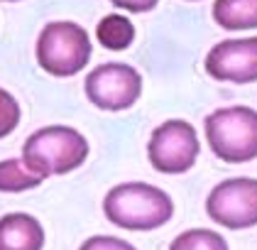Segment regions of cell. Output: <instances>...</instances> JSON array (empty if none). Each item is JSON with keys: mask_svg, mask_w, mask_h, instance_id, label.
<instances>
[{"mask_svg": "<svg viewBox=\"0 0 257 250\" xmlns=\"http://www.w3.org/2000/svg\"><path fill=\"white\" fill-rule=\"evenodd\" d=\"M105 218L125 231H155L174 216V201L167 192L147 182H125L103 199Z\"/></svg>", "mask_w": 257, "mask_h": 250, "instance_id": "cell-1", "label": "cell"}, {"mask_svg": "<svg viewBox=\"0 0 257 250\" xmlns=\"http://www.w3.org/2000/svg\"><path fill=\"white\" fill-rule=\"evenodd\" d=\"M88 157L86 137L66 125H47L30 135L22 145L25 164L42 179L52 174H69L79 170Z\"/></svg>", "mask_w": 257, "mask_h": 250, "instance_id": "cell-2", "label": "cell"}, {"mask_svg": "<svg viewBox=\"0 0 257 250\" xmlns=\"http://www.w3.org/2000/svg\"><path fill=\"white\" fill-rule=\"evenodd\" d=\"M206 140L218 159L242 164L257 157V111L247 106L218 108L206 116Z\"/></svg>", "mask_w": 257, "mask_h": 250, "instance_id": "cell-3", "label": "cell"}, {"mask_svg": "<svg viewBox=\"0 0 257 250\" xmlns=\"http://www.w3.org/2000/svg\"><path fill=\"white\" fill-rule=\"evenodd\" d=\"M91 59L88 32L69 20L49 22L37 39V61L52 76H74Z\"/></svg>", "mask_w": 257, "mask_h": 250, "instance_id": "cell-4", "label": "cell"}, {"mask_svg": "<svg viewBox=\"0 0 257 250\" xmlns=\"http://www.w3.org/2000/svg\"><path fill=\"white\" fill-rule=\"evenodd\" d=\"M201 142L191 123L186 120H164L152 130L147 157L150 164L162 174H184L189 172L198 159Z\"/></svg>", "mask_w": 257, "mask_h": 250, "instance_id": "cell-5", "label": "cell"}, {"mask_svg": "<svg viewBox=\"0 0 257 250\" xmlns=\"http://www.w3.org/2000/svg\"><path fill=\"white\" fill-rule=\"evenodd\" d=\"M206 213L211 216V221L228 231H245L257 226V179H223L208 194Z\"/></svg>", "mask_w": 257, "mask_h": 250, "instance_id": "cell-6", "label": "cell"}, {"mask_svg": "<svg viewBox=\"0 0 257 250\" xmlns=\"http://www.w3.org/2000/svg\"><path fill=\"white\" fill-rule=\"evenodd\" d=\"M83 91L96 108L108 111V113H118V111H127L130 106L138 103L140 94H142V76L130 64L108 61V64L96 66L86 76Z\"/></svg>", "mask_w": 257, "mask_h": 250, "instance_id": "cell-7", "label": "cell"}, {"mask_svg": "<svg viewBox=\"0 0 257 250\" xmlns=\"http://www.w3.org/2000/svg\"><path fill=\"white\" fill-rule=\"evenodd\" d=\"M206 71L218 81L252 84L257 81V37L223 39L211 47Z\"/></svg>", "mask_w": 257, "mask_h": 250, "instance_id": "cell-8", "label": "cell"}, {"mask_svg": "<svg viewBox=\"0 0 257 250\" xmlns=\"http://www.w3.org/2000/svg\"><path fill=\"white\" fill-rule=\"evenodd\" d=\"M44 228L30 213H8L0 218V250H42Z\"/></svg>", "mask_w": 257, "mask_h": 250, "instance_id": "cell-9", "label": "cell"}, {"mask_svg": "<svg viewBox=\"0 0 257 250\" xmlns=\"http://www.w3.org/2000/svg\"><path fill=\"white\" fill-rule=\"evenodd\" d=\"M213 20L228 32L257 30V0H216Z\"/></svg>", "mask_w": 257, "mask_h": 250, "instance_id": "cell-10", "label": "cell"}, {"mask_svg": "<svg viewBox=\"0 0 257 250\" xmlns=\"http://www.w3.org/2000/svg\"><path fill=\"white\" fill-rule=\"evenodd\" d=\"M98 42L110 52H122L135 39V25L125 15H105L96 27Z\"/></svg>", "mask_w": 257, "mask_h": 250, "instance_id": "cell-11", "label": "cell"}, {"mask_svg": "<svg viewBox=\"0 0 257 250\" xmlns=\"http://www.w3.org/2000/svg\"><path fill=\"white\" fill-rule=\"evenodd\" d=\"M42 179L40 174H35L25 159H3L0 162V192L5 194H18V192H27V189H35L40 187Z\"/></svg>", "mask_w": 257, "mask_h": 250, "instance_id": "cell-12", "label": "cell"}, {"mask_svg": "<svg viewBox=\"0 0 257 250\" xmlns=\"http://www.w3.org/2000/svg\"><path fill=\"white\" fill-rule=\"evenodd\" d=\"M169 250H228V243L216 231L191 228V231L179 233L177 238L172 240Z\"/></svg>", "mask_w": 257, "mask_h": 250, "instance_id": "cell-13", "label": "cell"}, {"mask_svg": "<svg viewBox=\"0 0 257 250\" xmlns=\"http://www.w3.org/2000/svg\"><path fill=\"white\" fill-rule=\"evenodd\" d=\"M20 123V103L13 94L0 89V137L10 135Z\"/></svg>", "mask_w": 257, "mask_h": 250, "instance_id": "cell-14", "label": "cell"}, {"mask_svg": "<svg viewBox=\"0 0 257 250\" xmlns=\"http://www.w3.org/2000/svg\"><path fill=\"white\" fill-rule=\"evenodd\" d=\"M79 250H138L133 243L115 238V235H91L88 240H83Z\"/></svg>", "mask_w": 257, "mask_h": 250, "instance_id": "cell-15", "label": "cell"}, {"mask_svg": "<svg viewBox=\"0 0 257 250\" xmlns=\"http://www.w3.org/2000/svg\"><path fill=\"white\" fill-rule=\"evenodd\" d=\"M115 8L127 10V13H150L157 8L159 0H110Z\"/></svg>", "mask_w": 257, "mask_h": 250, "instance_id": "cell-16", "label": "cell"}, {"mask_svg": "<svg viewBox=\"0 0 257 250\" xmlns=\"http://www.w3.org/2000/svg\"><path fill=\"white\" fill-rule=\"evenodd\" d=\"M8 3H18V0H8Z\"/></svg>", "mask_w": 257, "mask_h": 250, "instance_id": "cell-17", "label": "cell"}]
</instances>
